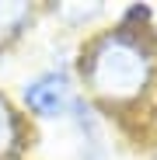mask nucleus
I'll return each instance as SVG.
<instances>
[{
  "instance_id": "nucleus-1",
  "label": "nucleus",
  "mask_w": 157,
  "mask_h": 160,
  "mask_svg": "<svg viewBox=\"0 0 157 160\" xmlns=\"http://www.w3.org/2000/svg\"><path fill=\"white\" fill-rule=\"evenodd\" d=\"M87 87L105 101H133L154 80V52L133 32H108L101 35L84 56Z\"/></svg>"
},
{
  "instance_id": "nucleus-2",
  "label": "nucleus",
  "mask_w": 157,
  "mask_h": 160,
  "mask_svg": "<svg viewBox=\"0 0 157 160\" xmlns=\"http://www.w3.org/2000/svg\"><path fill=\"white\" fill-rule=\"evenodd\" d=\"M24 104H28L35 115H42V118H60L73 104L66 73L49 70V73H39L35 80H28V84H24Z\"/></svg>"
},
{
  "instance_id": "nucleus-4",
  "label": "nucleus",
  "mask_w": 157,
  "mask_h": 160,
  "mask_svg": "<svg viewBox=\"0 0 157 160\" xmlns=\"http://www.w3.org/2000/svg\"><path fill=\"white\" fill-rule=\"evenodd\" d=\"M18 139H21V125H18V115L7 104V98L0 94V160L11 157L18 150Z\"/></svg>"
},
{
  "instance_id": "nucleus-3",
  "label": "nucleus",
  "mask_w": 157,
  "mask_h": 160,
  "mask_svg": "<svg viewBox=\"0 0 157 160\" xmlns=\"http://www.w3.org/2000/svg\"><path fill=\"white\" fill-rule=\"evenodd\" d=\"M32 21V4H0V42H11Z\"/></svg>"
}]
</instances>
